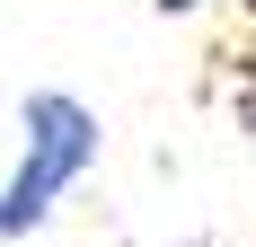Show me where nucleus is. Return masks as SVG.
<instances>
[{
  "mask_svg": "<svg viewBox=\"0 0 256 247\" xmlns=\"http://www.w3.org/2000/svg\"><path fill=\"white\" fill-rule=\"evenodd\" d=\"M18 132H26V150H18V168H9V186H0V238H26V230L88 176V159H98V115L80 98H62V88L26 98Z\"/></svg>",
  "mask_w": 256,
  "mask_h": 247,
  "instance_id": "obj_1",
  "label": "nucleus"
},
{
  "mask_svg": "<svg viewBox=\"0 0 256 247\" xmlns=\"http://www.w3.org/2000/svg\"><path fill=\"white\" fill-rule=\"evenodd\" d=\"M159 9H194V0H159Z\"/></svg>",
  "mask_w": 256,
  "mask_h": 247,
  "instance_id": "obj_2",
  "label": "nucleus"
},
{
  "mask_svg": "<svg viewBox=\"0 0 256 247\" xmlns=\"http://www.w3.org/2000/svg\"><path fill=\"white\" fill-rule=\"evenodd\" d=\"M248 9H256V0H248Z\"/></svg>",
  "mask_w": 256,
  "mask_h": 247,
  "instance_id": "obj_3",
  "label": "nucleus"
}]
</instances>
